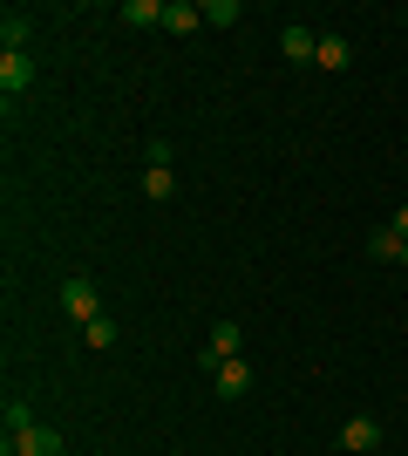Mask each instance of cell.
I'll return each mask as SVG.
<instances>
[{
  "label": "cell",
  "mask_w": 408,
  "mask_h": 456,
  "mask_svg": "<svg viewBox=\"0 0 408 456\" xmlns=\"http://www.w3.org/2000/svg\"><path fill=\"white\" fill-rule=\"evenodd\" d=\"M35 89V61L28 55H0V95L14 102V95H28Z\"/></svg>",
  "instance_id": "obj_5"
},
{
  "label": "cell",
  "mask_w": 408,
  "mask_h": 456,
  "mask_svg": "<svg viewBox=\"0 0 408 456\" xmlns=\"http://www.w3.org/2000/svg\"><path fill=\"white\" fill-rule=\"evenodd\" d=\"M0 422H7V436H20V429H35V409H28V402H7Z\"/></svg>",
  "instance_id": "obj_15"
},
{
  "label": "cell",
  "mask_w": 408,
  "mask_h": 456,
  "mask_svg": "<svg viewBox=\"0 0 408 456\" xmlns=\"http://www.w3.org/2000/svg\"><path fill=\"white\" fill-rule=\"evenodd\" d=\"M212 381H218V395H225V402H238L245 388H252V368H245V362H225V368H212Z\"/></svg>",
  "instance_id": "obj_6"
},
{
  "label": "cell",
  "mask_w": 408,
  "mask_h": 456,
  "mask_svg": "<svg viewBox=\"0 0 408 456\" xmlns=\"http://www.w3.org/2000/svg\"><path fill=\"white\" fill-rule=\"evenodd\" d=\"M171 191H177V171H171V164H143V198H150V205H164Z\"/></svg>",
  "instance_id": "obj_9"
},
{
  "label": "cell",
  "mask_w": 408,
  "mask_h": 456,
  "mask_svg": "<svg viewBox=\"0 0 408 456\" xmlns=\"http://www.w3.org/2000/svg\"><path fill=\"white\" fill-rule=\"evenodd\" d=\"M313 61H320V69H348V61H354V48H348V41H340V35H320V48H313Z\"/></svg>",
  "instance_id": "obj_11"
},
{
  "label": "cell",
  "mask_w": 408,
  "mask_h": 456,
  "mask_svg": "<svg viewBox=\"0 0 408 456\" xmlns=\"http://www.w3.org/2000/svg\"><path fill=\"white\" fill-rule=\"evenodd\" d=\"M0 55H28V20H20V14L0 20Z\"/></svg>",
  "instance_id": "obj_12"
},
{
  "label": "cell",
  "mask_w": 408,
  "mask_h": 456,
  "mask_svg": "<svg viewBox=\"0 0 408 456\" xmlns=\"http://www.w3.org/2000/svg\"><path fill=\"white\" fill-rule=\"evenodd\" d=\"M123 28H164V0H123Z\"/></svg>",
  "instance_id": "obj_10"
},
{
  "label": "cell",
  "mask_w": 408,
  "mask_h": 456,
  "mask_svg": "<svg viewBox=\"0 0 408 456\" xmlns=\"http://www.w3.org/2000/svg\"><path fill=\"white\" fill-rule=\"evenodd\" d=\"M82 341H89V347H109V341H116V321H109V314L82 321Z\"/></svg>",
  "instance_id": "obj_13"
},
{
  "label": "cell",
  "mask_w": 408,
  "mask_h": 456,
  "mask_svg": "<svg viewBox=\"0 0 408 456\" xmlns=\"http://www.w3.org/2000/svg\"><path fill=\"white\" fill-rule=\"evenodd\" d=\"M402 246H408V239H395V225H381V232L368 239V252H374V259H402Z\"/></svg>",
  "instance_id": "obj_14"
},
{
  "label": "cell",
  "mask_w": 408,
  "mask_h": 456,
  "mask_svg": "<svg viewBox=\"0 0 408 456\" xmlns=\"http://www.w3.org/2000/svg\"><path fill=\"white\" fill-rule=\"evenodd\" d=\"M238 347H245L238 321H218V327H212V341L197 347V362H204V368H225V362H238Z\"/></svg>",
  "instance_id": "obj_1"
},
{
  "label": "cell",
  "mask_w": 408,
  "mask_h": 456,
  "mask_svg": "<svg viewBox=\"0 0 408 456\" xmlns=\"http://www.w3.org/2000/svg\"><path fill=\"white\" fill-rule=\"evenodd\" d=\"M61 306H68V321H96V314H102L96 286L82 280V273H76V280H68V286H61Z\"/></svg>",
  "instance_id": "obj_4"
},
{
  "label": "cell",
  "mask_w": 408,
  "mask_h": 456,
  "mask_svg": "<svg viewBox=\"0 0 408 456\" xmlns=\"http://www.w3.org/2000/svg\"><path fill=\"white\" fill-rule=\"evenodd\" d=\"M340 450H354V456L381 450V422H374V416H348V422H340Z\"/></svg>",
  "instance_id": "obj_3"
},
{
  "label": "cell",
  "mask_w": 408,
  "mask_h": 456,
  "mask_svg": "<svg viewBox=\"0 0 408 456\" xmlns=\"http://www.w3.org/2000/svg\"><path fill=\"white\" fill-rule=\"evenodd\" d=\"M402 266H408V246H402Z\"/></svg>",
  "instance_id": "obj_18"
},
{
  "label": "cell",
  "mask_w": 408,
  "mask_h": 456,
  "mask_svg": "<svg viewBox=\"0 0 408 456\" xmlns=\"http://www.w3.org/2000/svg\"><path fill=\"white\" fill-rule=\"evenodd\" d=\"M204 20H212V28H232V20H238V0H212V7H204Z\"/></svg>",
  "instance_id": "obj_16"
},
{
  "label": "cell",
  "mask_w": 408,
  "mask_h": 456,
  "mask_svg": "<svg viewBox=\"0 0 408 456\" xmlns=\"http://www.w3.org/2000/svg\"><path fill=\"white\" fill-rule=\"evenodd\" d=\"M7 450H14V456H61V429H55V422H35V429L7 436Z\"/></svg>",
  "instance_id": "obj_2"
},
{
  "label": "cell",
  "mask_w": 408,
  "mask_h": 456,
  "mask_svg": "<svg viewBox=\"0 0 408 456\" xmlns=\"http://www.w3.org/2000/svg\"><path fill=\"white\" fill-rule=\"evenodd\" d=\"M164 28H171V35H191V28H204V7H191V0H164Z\"/></svg>",
  "instance_id": "obj_8"
},
{
  "label": "cell",
  "mask_w": 408,
  "mask_h": 456,
  "mask_svg": "<svg viewBox=\"0 0 408 456\" xmlns=\"http://www.w3.org/2000/svg\"><path fill=\"white\" fill-rule=\"evenodd\" d=\"M395 239H408V205H402V211H395Z\"/></svg>",
  "instance_id": "obj_17"
},
{
  "label": "cell",
  "mask_w": 408,
  "mask_h": 456,
  "mask_svg": "<svg viewBox=\"0 0 408 456\" xmlns=\"http://www.w3.org/2000/svg\"><path fill=\"white\" fill-rule=\"evenodd\" d=\"M279 48H286V61H313L320 35H313V28H300V20H286V35H279Z\"/></svg>",
  "instance_id": "obj_7"
}]
</instances>
